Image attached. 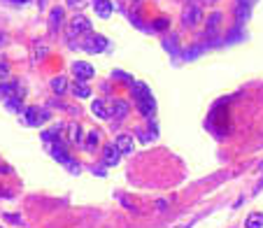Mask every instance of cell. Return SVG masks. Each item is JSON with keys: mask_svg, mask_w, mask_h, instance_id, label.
Masks as SVG:
<instances>
[{"mask_svg": "<svg viewBox=\"0 0 263 228\" xmlns=\"http://www.w3.org/2000/svg\"><path fill=\"white\" fill-rule=\"evenodd\" d=\"M130 91H133V96H135V105H138L140 114H142V117H152V114L156 112V100H154V96H152V91H149V86L142 84V82H133Z\"/></svg>", "mask_w": 263, "mask_h": 228, "instance_id": "cell-1", "label": "cell"}, {"mask_svg": "<svg viewBox=\"0 0 263 228\" xmlns=\"http://www.w3.org/2000/svg\"><path fill=\"white\" fill-rule=\"evenodd\" d=\"M91 33V21L86 16H72L68 21V28H65V35H68V40H74V37H80V35H86Z\"/></svg>", "mask_w": 263, "mask_h": 228, "instance_id": "cell-2", "label": "cell"}, {"mask_svg": "<svg viewBox=\"0 0 263 228\" xmlns=\"http://www.w3.org/2000/svg\"><path fill=\"white\" fill-rule=\"evenodd\" d=\"M51 156H54L59 163H63V165H68L72 173H80V163L77 161H72L70 159V154H68V149H65V144L61 142V140H56L54 144H51Z\"/></svg>", "mask_w": 263, "mask_h": 228, "instance_id": "cell-3", "label": "cell"}, {"mask_svg": "<svg viewBox=\"0 0 263 228\" xmlns=\"http://www.w3.org/2000/svg\"><path fill=\"white\" fill-rule=\"evenodd\" d=\"M200 19H203V12H200L198 3H194V0H191V3H186V7H184V12H182L184 28H196Z\"/></svg>", "mask_w": 263, "mask_h": 228, "instance_id": "cell-4", "label": "cell"}, {"mask_svg": "<svg viewBox=\"0 0 263 228\" xmlns=\"http://www.w3.org/2000/svg\"><path fill=\"white\" fill-rule=\"evenodd\" d=\"M21 119H24V124H28V126H40V124H45V121L51 119V114L47 112V109H40V107H26L24 114H21Z\"/></svg>", "mask_w": 263, "mask_h": 228, "instance_id": "cell-5", "label": "cell"}, {"mask_svg": "<svg viewBox=\"0 0 263 228\" xmlns=\"http://www.w3.org/2000/svg\"><path fill=\"white\" fill-rule=\"evenodd\" d=\"M82 47L89 54H100V51L107 49V37L98 33H86V40H82Z\"/></svg>", "mask_w": 263, "mask_h": 228, "instance_id": "cell-6", "label": "cell"}, {"mask_svg": "<svg viewBox=\"0 0 263 228\" xmlns=\"http://www.w3.org/2000/svg\"><path fill=\"white\" fill-rule=\"evenodd\" d=\"M93 65L86 63V61H77V63H72V74H74V80H80V82H89L91 77H93Z\"/></svg>", "mask_w": 263, "mask_h": 228, "instance_id": "cell-7", "label": "cell"}, {"mask_svg": "<svg viewBox=\"0 0 263 228\" xmlns=\"http://www.w3.org/2000/svg\"><path fill=\"white\" fill-rule=\"evenodd\" d=\"M128 112H130V107L126 100H115L112 107H109V117H115V121H124L128 117Z\"/></svg>", "mask_w": 263, "mask_h": 228, "instance_id": "cell-8", "label": "cell"}, {"mask_svg": "<svg viewBox=\"0 0 263 228\" xmlns=\"http://www.w3.org/2000/svg\"><path fill=\"white\" fill-rule=\"evenodd\" d=\"M115 147L119 149L121 154H133V138L130 135H126V133H121V135H117V140H115Z\"/></svg>", "mask_w": 263, "mask_h": 228, "instance_id": "cell-9", "label": "cell"}, {"mask_svg": "<svg viewBox=\"0 0 263 228\" xmlns=\"http://www.w3.org/2000/svg\"><path fill=\"white\" fill-rule=\"evenodd\" d=\"M103 161H105V165H117L121 161V151L115 144H109V147L103 149Z\"/></svg>", "mask_w": 263, "mask_h": 228, "instance_id": "cell-10", "label": "cell"}, {"mask_svg": "<svg viewBox=\"0 0 263 228\" xmlns=\"http://www.w3.org/2000/svg\"><path fill=\"white\" fill-rule=\"evenodd\" d=\"M61 24H63V7H54L49 14V33L56 35L61 28Z\"/></svg>", "mask_w": 263, "mask_h": 228, "instance_id": "cell-11", "label": "cell"}, {"mask_svg": "<svg viewBox=\"0 0 263 228\" xmlns=\"http://www.w3.org/2000/svg\"><path fill=\"white\" fill-rule=\"evenodd\" d=\"M93 10L100 19H107V16L112 14V3H109V0H93Z\"/></svg>", "mask_w": 263, "mask_h": 228, "instance_id": "cell-12", "label": "cell"}, {"mask_svg": "<svg viewBox=\"0 0 263 228\" xmlns=\"http://www.w3.org/2000/svg\"><path fill=\"white\" fill-rule=\"evenodd\" d=\"M70 91H72V96H77V98H89L91 96V89L86 82H80V80H74V84L70 86Z\"/></svg>", "mask_w": 263, "mask_h": 228, "instance_id": "cell-13", "label": "cell"}, {"mask_svg": "<svg viewBox=\"0 0 263 228\" xmlns=\"http://www.w3.org/2000/svg\"><path fill=\"white\" fill-rule=\"evenodd\" d=\"M65 130H68V142L70 144H80L82 142V128H80V124H68V126H65Z\"/></svg>", "mask_w": 263, "mask_h": 228, "instance_id": "cell-14", "label": "cell"}, {"mask_svg": "<svg viewBox=\"0 0 263 228\" xmlns=\"http://www.w3.org/2000/svg\"><path fill=\"white\" fill-rule=\"evenodd\" d=\"M91 112H93L98 119H109V112H107V107H105L103 100H93V105H91Z\"/></svg>", "mask_w": 263, "mask_h": 228, "instance_id": "cell-15", "label": "cell"}, {"mask_svg": "<svg viewBox=\"0 0 263 228\" xmlns=\"http://www.w3.org/2000/svg\"><path fill=\"white\" fill-rule=\"evenodd\" d=\"M247 228H263V212H252L247 217Z\"/></svg>", "mask_w": 263, "mask_h": 228, "instance_id": "cell-16", "label": "cell"}, {"mask_svg": "<svg viewBox=\"0 0 263 228\" xmlns=\"http://www.w3.org/2000/svg\"><path fill=\"white\" fill-rule=\"evenodd\" d=\"M61 130H63V126H54V128H49V130H45V133H42V140H45V142L61 140Z\"/></svg>", "mask_w": 263, "mask_h": 228, "instance_id": "cell-17", "label": "cell"}, {"mask_svg": "<svg viewBox=\"0 0 263 228\" xmlns=\"http://www.w3.org/2000/svg\"><path fill=\"white\" fill-rule=\"evenodd\" d=\"M68 89V82H65V77H54V80H51V91H54V93H63V91Z\"/></svg>", "mask_w": 263, "mask_h": 228, "instance_id": "cell-18", "label": "cell"}, {"mask_svg": "<svg viewBox=\"0 0 263 228\" xmlns=\"http://www.w3.org/2000/svg\"><path fill=\"white\" fill-rule=\"evenodd\" d=\"M219 21H221V14H212V16H210V21H208V35H210V37L217 33Z\"/></svg>", "mask_w": 263, "mask_h": 228, "instance_id": "cell-19", "label": "cell"}, {"mask_svg": "<svg viewBox=\"0 0 263 228\" xmlns=\"http://www.w3.org/2000/svg\"><path fill=\"white\" fill-rule=\"evenodd\" d=\"M98 142H100V133H98V130H91L89 140H86V149H89V151H93V149L98 147Z\"/></svg>", "mask_w": 263, "mask_h": 228, "instance_id": "cell-20", "label": "cell"}, {"mask_svg": "<svg viewBox=\"0 0 263 228\" xmlns=\"http://www.w3.org/2000/svg\"><path fill=\"white\" fill-rule=\"evenodd\" d=\"M10 77V63L5 59H0V80H7Z\"/></svg>", "mask_w": 263, "mask_h": 228, "instance_id": "cell-21", "label": "cell"}, {"mask_svg": "<svg viewBox=\"0 0 263 228\" xmlns=\"http://www.w3.org/2000/svg\"><path fill=\"white\" fill-rule=\"evenodd\" d=\"M154 28L156 30H165L168 28V19H165V16H159V19L154 21Z\"/></svg>", "mask_w": 263, "mask_h": 228, "instance_id": "cell-22", "label": "cell"}, {"mask_svg": "<svg viewBox=\"0 0 263 228\" xmlns=\"http://www.w3.org/2000/svg\"><path fill=\"white\" fill-rule=\"evenodd\" d=\"M247 16H249V7L247 5H238V21L247 19Z\"/></svg>", "mask_w": 263, "mask_h": 228, "instance_id": "cell-23", "label": "cell"}, {"mask_svg": "<svg viewBox=\"0 0 263 228\" xmlns=\"http://www.w3.org/2000/svg\"><path fill=\"white\" fill-rule=\"evenodd\" d=\"M3 3H10V5H14V7H21V5H26V0H3Z\"/></svg>", "mask_w": 263, "mask_h": 228, "instance_id": "cell-24", "label": "cell"}, {"mask_svg": "<svg viewBox=\"0 0 263 228\" xmlns=\"http://www.w3.org/2000/svg\"><path fill=\"white\" fill-rule=\"evenodd\" d=\"M68 5L70 7H82L84 5V0H68Z\"/></svg>", "mask_w": 263, "mask_h": 228, "instance_id": "cell-25", "label": "cell"}, {"mask_svg": "<svg viewBox=\"0 0 263 228\" xmlns=\"http://www.w3.org/2000/svg\"><path fill=\"white\" fill-rule=\"evenodd\" d=\"M256 0H238V5H247V7H252Z\"/></svg>", "mask_w": 263, "mask_h": 228, "instance_id": "cell-26", "label": "cell"}, {"mask_svg": "<svg viewBox=\"0 0 263 228\" xmlns=\"http://www.w3.org/2000/svg\"><path fill=\"white\" fill-rule=\"evenodd\" d=\"M0 175H10V168H7V165H3V163H0Z\"/></svg>", "mask_w": 263, "mask_h": 228, "instance_id": "cell-27", "label": "cell"}, {"mask_svg": "<svg viewBox=\"0 0 263 228\" xmlns=\"http://www.w3.org/2000/svg\"><path fill=\"white\" fill-rule=\"evenodd\" d=\"M5 219H7V221H16V223H19V221H21V219H19V217H12V214H7V217H5Z\"/></svg>", "mask_w": 263, "mask_h": 228, "instance_id": "cell-28", "label": "cell"}, {"mask_svg": "<svg viewBox=\"0 0 263 228\" xmlns=\"http://www.w3.org/2000/svg\"><path fill=\"white\" fill-rule=\"evenodd\" d=\"M3 42H5V37H3V35H0V45H3Z\"/></svg>", "mask_w": 263, "mask_h": 228, "instance_id": "cell-29", "label": "cell"}, {"mask_svg": "<svg viewBox=\"0 0 263 228\" xmlns=\"http://www.w3.org/2000/svg\"><path fill=\"white\" fill-rule=\"evenodd\" d=\"M208 3H217V0H208Z\"/></svg>", "mask_w": 263, "mask_h": 228, "instance_id": "cell-30", "label": "cell"}]
</instances>
